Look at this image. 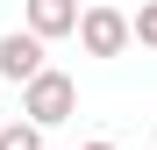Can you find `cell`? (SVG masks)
Wrapping results in <instances>:
<instances>
[{"instance_id": "obj_6", "label": "cell", "mask_w": 157, "mask_h": 150, "mask_svg": "<svg viewBox=\"0 0 157 150\" xmlns=\"http://www.w3.org/2000/svg\"><path fill=\"white\" fill-rule=\"evenodd\" d=\"M136 43H150V50H157V0H150V7L136 14Z\"/></svg>"}, {"instance_id": "obj_1", "label": "cell", "mask_w": 157, "mask_h": 150, "mask_svg": "<svg viewBox=\"0 0 157 150\" xmlns=\"http://www.w3.org/2000/svg\"><path fill=\"white\" fill-rule=\"evenodd\" d=\"M21 114L36 121V129H57V121H71L78 114V86H71V71H36L29 86H21Z\"/></svg>"}, {"instance_id": "obj_5", "label": "cell", "mask_w": 157, "mask_h": 150, "mask_svg": "<svg viewBox=\"0 0 157 150\" xmlns=\"http://www.w3.org/2000/svg\"><path fill=\"white\" fill-rule=\"evenodd\" d=\"M0 150H43V129L36 121H7L0 129Z\"/></svg>"}, {"instance_id": "obj_7", "label": "cell", "mask_w": 157, "mask_h": 150, "mask_svg": "<svg viewBox=\"0 0 157 150\" xmlns=\"http://www.w3.org/2000/svg\"><path fill=\"white\" fill-rule=\"evenodd\" d=\"M86 150H114V143H86Z\"/></svg>"}, {"instance_id": "obj_3", "label": "cell", "mask_w": 157, "mask_h": 150, "mask_svg": "<svg viewBox=\"0 0 157 150\" xmlns=\"http://www.w3.org/2000/svg\"><path fill=\"white\" fill-rule=\"evenodd\" d=\"M36 71H43V36H36V29H14V36H0V79L29 86Z\"/></svg>"}, {"instance_id": "obj_4", "label": "cell", "mask_w": 157, "mask_h": 150, "mask_svg": "<svg viewBox=\"0 0 157 150\" xmlns=\"http://www.w3.org/2000/svg\"><path fill=\"white\" fill-rule=\"evenodd\" d=\"M29 29H36L43 43L78 36V0H29Z\"/></svg>"}, {"instance_id": "obj_2", "label": "cell", "mask_w": 157, "mask_h": 150, "mask_svg": "<svg viewBox=\"0 0 157 150\" xmlns=\"http://www.w3.org/2000/svg\"><path fill=\"white\" fill-rule=\"evenodd\" d=\"M78 43H86V57H121V50L136 43V29H128V14L114 0H93V7L78 14Z\"/></svg>"}]
</instances>
